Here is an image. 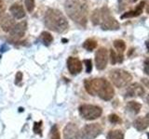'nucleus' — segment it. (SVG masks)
<instances>
[{
    "mask_svg": "<svg viewBox=\"0 0 149 139\" xmlns=\"http://www.w3.org/2000/svg\"><path fill=\"white\" fill-rule=\"evenodd\" d=\"M64 9L68 17L78 25L83 27L87 25L88 13L87 0H65Z\"/></svg>",
    "mask_w": 149,
    "mask_h": 139,
    "instance_id": "obj_1",
    "label": "nucleus"
},
{
    "mask_svg": "<svg viewBox=\"0 0 149 139\" xmlns=\"http://www.w3.org/2000/svg\"><path fill=\"white\" fill-rule=\"evenodd\" d=\"M86 91L91 96H99L104 100H110L115 95L111 83L104 78L87 79L85 81Z\"/></svg>",
    "mask_w": 149,
    "mask_h": 139,
    "instance_id": "obj_2",
    "label": "nucleus"
},
{
    "mask_svg": "<svg viewBox=\"0 0 149 139\" xmlns=\"http://www.w3.org/2000/svg\"><path fill=\"white\" fill-rule=\"evenodd\" d=\"M44 23L49 30L62 34L68 29L69 24L67 19L62 11L55 8H49L44 16Z\"/></svg>",
    "mask_w": 149,
    "mask_h": 139,
    "instance_id": "obj_3",
    "label": "nucleus"
},
{
    "mask_svg": "<svg viewBox=\"0 0 149 139\" xmlns=\"http://www.w3.org/2000/svg\"><path fill=\"white\" fill-rule=\"evenodd\" d=\"M99 24L102 30H118L119 23L116 19L111 15L110 9L107 7H102L99 9Z\"/></svg>",
    "mask_w": 149,
    "mask_h": 139,
    "instance_id": "obj_4",
    "label": "nucleus"
},
{
    "mask_svg": "<svg viewBox=\"0 0 149 139\" xmlns=\"http://www.w3.org/2000/svg\"><path fill=\"white\" fill-rule=\"evenodd\" d=\"M110 79L116 87H124L132 81V75L121 69H115L110 72Z\"/></svg>",
    "mask_w": 149,
    "mask_h": 139,
    "instance_id": "obj_5",
    "label": "nucleus"
},
{
    "mask_svg": "<svg viewBox=\"0 0 149 139\" xmlns=\"http://www.w3.org/2000/svg\"><path fill=\"white\" fill-rule=\"evenodd\" d=\"M102 113V109L98 106L84 104L79 107V114L87 120H96L100 117Z\"/></svg>",
    "mask_w": 149,
    "mask_h": 139,
    "instance_id": "obj_6",
    "label": "nucleus"
},
{
    "mask_svg": "<svg viewBox=\"0 0 149 139\" xmlns=\"http://www.w3.org/2000/svg\"><path fill=\"white\" fill-rule=\"evenodd\" d=\"M102 133V127L98 123L87 124L80 132L81 139H95Z\"/></svg>",
    "mask_w": 149,
    "mask_h": 139,
    "instance_id": "obj_7",
    "label": "nucleus"
},
{
    "mask_svg": "<svg viewBox=\"0 0 149 139\" xmlns=\"http://www.w3.org/2000/svg\"><path fill=\"white\" fill-rule=\"evenodd\" d=\"M107 62H108V51H107L105 47L99 48V50H97L95 55L96 68L99 71H102V70L106 68Z\"/></svg>",
    "mask_w": 149,
    "mask_h": 139,
    "instance_id": "obj_8",
    "label": "nucleus"
},
{
    "mask_svg": "<svg viewBox=\"0 0 149 139\" xmlns=\"http://www.w3.org/2000/svg\"><path fill=\"white\" fill-rule=\"evenodd\" d=\"M26 30H27V21H22L19 23H15V25L13 26L11 31L9 32V34L15 39H20L24 35Z\"/></svg>",
    "mask_w": 149,
    "mask_h": 139,
    "instance_id": "obj_9",
    "label": "nucleus"
},
{
    "mask_svg": "<svg viewBox=\"0 0 149 139\" xmlns=\"http://www.w3.org/2000/svg\"><path fill=\"white\" fill-rule=\"evenodd\" d=\"M67 68L70 73L73 74V75H76V74L81 72L82 63L77 58L70 57L67 59Z\"/></svg>",
    "mask_w": 149,
    "mask_h": 139,
    "instance_id": "obj_10",
    "label": "nucleus"
},
{
    "mask_svg": "<svg viewBox=\"0 0 149 139\" xmlns=\"http://www.w3.org/2000/svg\"><path fill=\"white\" fill-rule=\"evenodd\" d=\"M63 136L64 139H78L79 137V131L77 126L74 123L70 122L63 130Z\"/></svg>",
    "mask_w": 149,
    "mask_h": 139,
    "instance_id": "obj_11",
    "label": "nucleus"
},
{
    "mask_svg": "<svg viewBox=\"0 0 149 139\" xmlns=\"http://www.w3.org/2000/svg\"><path fill=\"white\" fill-rule=\"evenodd\" d=\"M144 95V89L139 83H132L130 85L127 91H126V96L127 97H136L143 96Z\"/></svg>",
    "mask_w": 149,
    "mask_h": 139,
    "instance_id": "obj_12",
    "label": "nucleus"
},
{
    "mask_svg": "<svg viewBox=\"0 0 149 139\" xmlns=\"http://www.w3.org/2000/svg\"><path fill=\"white\" fill-rule=\"evenodd\" d=\"M9 11H10L13 18L17 19V20H21V19L25 17V11L23 9L22 6L19 4H13L12 6L9 8Z\"/></svg>",
    "mask_w": 149,
    "mask_h": 139,
    "instance_id": "obj_13",
    "label": "nucleus"
},
{
    "mask_svg": "<svg viewBox=\"0 0 149 139\" xmlns=\"http://www.w3.org/2000/svg\"><path fill=\"white\" fill-rule=\"evenodd\" d=\"M146 6V2L144 1H142L140 3L138 6L135 8V10H130L129 12H126L124 13L122 16H121V19H126V18H133V17H137L139 16L140 14L143 12V9Z\"/></svg>",
    "mask_w": 149,
    "mask_h": 139,
    "instance_id": "obj_14",
    "label": "nucleus"
},
{
    "mask_svg": "<svg viewBox=\"0 0 149 139\" xmlns=\"http://www.w3.org/2000/svg\"><path fill=\"white\" fill-rule=\"evenodd\" d=\"M14 25H15V21H14L13 19L10 18L9 16H6L1 20V26H2V29L5 32H9L11 31Z\"/></svg>",
    "mask_w": 149,
    "mask_h": 139,
    "instance_id": "obj_15",
    "label": "nucleus"
},
{
    "mask_svg": "<svg viewBox=\"0 0 149 139\" xmlns=\"http://www.w3.org/2000/svg\"><path fill=\"white\" fill-rule=\"evenodd\" d=\"M148 116H146L143 118H138L134 122V127L136 128L138 131H143V130L146 129L148 127Z\"/></svg>",
    "mask_w": 149,
    "mask_h": 139,
    "instance_id": "obj_16",
    "label": "nucleus"
},
{
    "mask_svg": "<svg viewBox=\"0 0 149 139\" xmlns=\"http://www.w3.org/2000/svg\"><path fill=\"white\" fill-rule=\"evenodd\" d=\"M141 104L138 103L136 101H130L129 103L126 106V108L129 111H130L133 114H137L140 112V109H141Z\"/></svg>",
    "mask_w": 149,
    "mask_h": 139,
    "instance_id": "obj_17",
    "label": "nucleus"
},
{
    "mask_svg": "<svg viewBox=\"0 0 149 139\" xmlns=\"http://www.w3.org/2000/svg\"><path fill=\"white\" fill-rule=\"evenodd\" d=\"M40 38H41L42 43H43L47 46H49L51 43H52V41H53V37H52V35H51L49 32H42Z\"/></svg>",
    "mask_w": 149,
    "mask_h": 139,
    "instance_id": "obj_18",
    "label": "nucleus"
},
{
    "mask_svg": "<svg viewBox=\"0 0 149 139\" xmlns=\"http://www.w3.org/2000/svg\"><path fill=\"white\" fill-rule=\"evenodd\" d=\"M107 139H124V134L120 130H114L108 133Z\"/></svg>",
    "mask_w": 149,
    "mask_h": 139,
    "instance_id": "obj_19",
    "label": "nucleus"
},
{
    "mask_svg": "<svg viewBox=\"0 0 149 139\" xmlns=\"http://www.w3.org/2000/svg\"><path fill=\"white\" fill-rule=\"evenodd\" d=\"M96 46H97V42L93 39H88L84 42V44H83V47L87 49L88 51L94 50L96 48Z\"/></svg>",
    "mask_w": 149,
    "mask_h": 139,
    "instance_id": "obj_20",
    "label": "nucleus"
},
{
    "mask_svg": "<svg viewBox=\"0 0 149 139\" xmlns=\"http://www.w3.org/2000/svg\"><path fill=\"white\" fill-rule=\"evenodd\" d=\"M114 46L116 50H118V52L123 53L126 49V44L123 40H115L114 41Z\"/></svg>",
    "mask_w": 149,
    "mask_h": 139,
    "instance_id": "obj_21",
    "label": "nucleus"
},
{
    "mask_svg": "<svg viewBox=\"0 0 149 139\" xmlns=\"http://www.w3.org/2000/svg\"><path fill=\"white\" fill-rule=\"evenodd\" d=\"M110 58H111V63L112 64H116V62H122V56L118 57V55L116 54L114 50L110 51Z\"/></svg>",
    "mask_w": 149,
    "mask_h": 139,
    "instance_id": "obj_22",
    "label": "nucleus"
},
{
    "mask_svg": "<svg viewBox=\"0 0 149 139\" xmlns=\"http://www.w3.org/2000/svg\"><path fill=\"white\" fill-rule=\"evenodd\" d=\"M50 138L51 139H61L59 130H58V127L56 124H54L50 130Z\"/></svg>",
    "mask_w": 149,
    "mask_h": 139,
    "instance_id": "obj_23",
    "label": "nucleus"
},
{
    "mask_svg": "<svg viewBox=\"0 0 149 139\" xmlns=\"http://www.w3.org/2000/svg\"><path fill=\"white\" fill-rule=\"evenodd\" d=\"M99 17H100L99 9H95V10L93 11L92 15H91V21L93 23V25H98V24H99Z\"/></svg>",
    "mask_w": 149,
    "mask_h": 139,
    "instance_id": "obj_24",
    "label": "nucleus"
},
{
    "mask_svg": "<svg viewBox=\"0 0 149 139\" xmlns=\"http://www.w3.org/2000/svg\"><path fill=\"white\" fill-rule=\"evenodd\" d=\"M25 7L28 12H30V13L33 12L36 7L35 0H25Z\"/></svg>",
    "mask_w": 149,
    "mask_h": 139,
    "instance_id": "obj_25",
    "label": "nucleus"
},
{
    "mask_svg": "<svg viewBox=\"0 0 149 139\" xmlns=\"http://www.w3.org/2000/svg\"><path fill=\"white\" fill-rule=\"evenodd\" d=\"M42 120H40V122H35L34 123V132L36 133H38L40 134V136H42Z\"/></svg>",
    "mask_w": 149,
    "mask_h": 139,
    "instance_id": "obj_26",
    "label": "nucleus"
},
{
    "mask_svg": "<svg viewBox=\"0 0 149 139\" xmlns=\"http://www.w3.org/2000/svg\"><path fill=\"white\" fill-rule=\"evenodd\" d=\"M84 63L86 64V72L90 73L92 70V63L91 59H85L84 60Z\"/></svg>",
    "mask_w": 149,
    "mask_h": 139,
    "instance_id": "obj_27",
    "label": "nucleus"
},
{
    "mask_svg": "<svg viewBox=\"0 0 149 139\" xmlns=\"http://www.w3.org/2000/svg\"><path fill=\"white\" fill-rule=\"evenodd\" d=\"M109 120H110V122H112V123H118V122H121L119 117H118V116H116V114H111L109 116Z\"/></svg>",
    "mask_w": 149,
    "mask_h": 139,
    "instance_id": "obj_28",
    "label": "nucleus"
},
{
    "mask_svg": "<svg viewBox=\"0 0 149 139\" xmlns=\"http://www.w3.org/2000/svg\"><path fill=\"white\" fill-rule=\"evenodd\" d=\"M22 80V73L21 72H18V73L16 74V78H15V83L17 85H20Z\"/></svg>",
    "mask_w": 149,
    "mask_h": 139,
    "instance_id": "obj_29",
    "label": "nucleus"
},
{
    "mask_svg": "<svg viewBox=\"0 0 149 139\" xmlns=\"http://www.w3.org/2000/svg\"><path fill=\"white\" fill-rule=\"evenodd\" d=\"M5 13V5L2 0H0V21L3 19V15Z\"/></svg>",
    "mask_w": 149,
    "mask_h": 139,
    "instance_id": "obj_30",
    "label": "nucleus"
},
{
    "mask_svg": "<svg viewBox=\"0 0 149 139\" xmlns=\"http://www.w3.org/2000/svg\"><path fill=\"white\" fill-rule=\"evenodd\" d=\"M118 3H119V9L120 10H122V9L126 7V5L128 4V0H118Z\"/></svg>",
    "mask_w": 149,
    "mask_h": 139,
    "instance_id": "obj_31",
    "label": "nucleus"
},
{
    "mask_svg": "<svg viewBox=\"0 0 149 139\" xmlns=\"http://www.w3.org/2000/svg\"><path fill=\"white\" fill-rule=\"evenodd\" d=\"M132 2H136V1H137V0H132Z\"/></svg>",
    "mask_w": 149,
    "mask_h": 139,
    "instance_id": "obj_32",
    "label": "nucleus"
},
{
    "mask_svg": "<svg viewBox=\"0 0 149 139\" xmlns=\"http://www.w3.org/2000/svg\"><path fill=\"white\" fill-rule=\"evenodd\" d=\"M8 1H13V0H8Z\"/></svg>",
    "mask_w": 149,
    "mask_h": 139,
    "instance_id": "obj_33",
    "label": "nucleus"
}]
</instances>
